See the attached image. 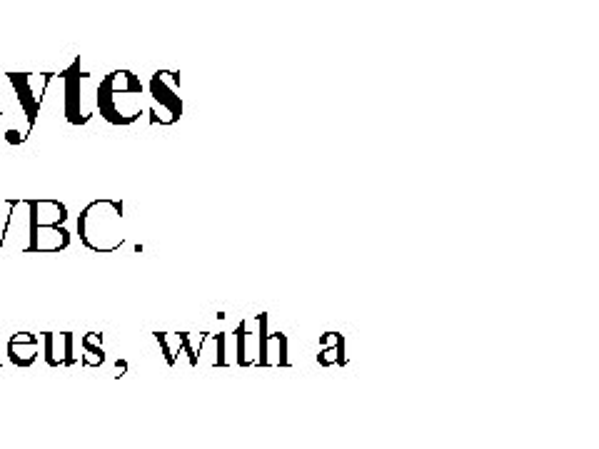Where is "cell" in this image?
I'll return each instance as SVG.
<instances>
[{
  "label": "cell",
  "mask_w": 599,
  "mask_h": 449,
  "mask_svg": "<svg viewBox=\"0 0 599 449\" xmlns=\"http://www.w3.org/2000/svg\"><path fill=\"white\" fill-rule=\"evenodd\" d=\"M38 345L40 340L33 335V332H18L8 340V347H5V355L10 357V362L18 367H30L35 360H38Z\"/></svg>",
  "instance_id": "7"
},
{
  "label": "cell",
  "mask_w": 599,
  "mask_h": 449,
  "mask_svg": "<svg viewBox=\"0 0 599 449\" xmlns=\"http://www.w3.org/2000/svg\"><path fill=\"white\" fill-rule=\"evenodd\" d=\"M0 118H3V115H0Z\"/></svg>",
  "instance_id": "10"
},
{
  "label": "cell",
  "mask_w": 599,
  "mask_h": 449,
  "mask_svg": "<svg viewBox=\"0 0 599 449\" xmlns=\"http://www.w3.org/2000/svg\"><path fill=\"white\" fill-rule=\"evenodd\" d=\"M178 73H168V70H158L150 80V93H153L155 105L160 103L163 108V115H160V123L170 125L180 118L183 113V103H180L178 95Z\"/></svg>",
  "instance_id": "4"
},
{
  "label": "cell",
  "mask_w": 599,
  "mask_h": 449,
  "mask_svg": "<svg viewBox=\"0 0 599 449\" xmlns=\"http://www.w3.org/2000/svg\"><path fill=\"white\" fill-rule=\"evenodd\" d=\"M123 220V203L115 200H93L78 218V235L88 250L115 252L123 245L118 223Z\"/></svg>",
  "instance_id": "1"
},
{
  "label": "cell",
  "mask_w": 599,
  "mask_h": 449,
  "mask_svg": "<svg viewBox=\"0 0 599 449\" xmlns=\"http://www.w3.org/2000/svg\"><path fill=\"white\" fill-rule=\"evenodd\" d=\"M8 80L15 88V93H18L20 108H23L25 118H28V125L33 128L35 120H38L40 105H43V95H38L33 90V78H30V73H8Z\"/></svg>",
  "instance_id": "6"
},
{
  "label": "cell",
  "mask_w": 599,
  "mask_h": 449,
  "mask_svg": "<svg viewBox=\"0 0 599 449\" xmlns=\"http://www.w3.org/2000/svg\"><path fill=\"white\" fill-rule=\"evenodd\" d=\"M5 140H8V143H23L25 135H20L18 130H8V133H5Z\"/></svg>",
  "instance_id": "9"
},
{
  "label": "cell",
  "mask_w": 599,
  "mask_h": 449,
  "mask_svg": "<svg viewBox=\"0 0 599 449\" xmlns=\"http://www.w3.org/2000/svg\"><path fill=\"white\" fill-rule=\"evenodd\" d=\"M30 208V242L25 252H43L45 237H55L60 250L70 245V232L65 230V220H68V210L65 205H55L53 215H45L43 203L40 200H28Z\"/></svg>",
  "instance_id": "2"
},
{
  "label": "cell",
  "mask_w": 599,
  "mask_h": 449,
  "mask_svg": "<svg viewBox=\"0 0 599 449\" xmlns=\"http://www.w3.org/2000/svg\"><path fill=\"white\" fill-rule=\"evenodd\" d=\"M65 78V118L70 125H85L90 120V113L83 110V88L80 83L88 80L90 75L80 70V60H75L63 73Z\"/></svg>",
  "instance_id": "5"
},
{
  "label": "cell",
  "mask_w": 599,
  "mask_h": 449,
  "mask_svg": "<svg viewBox=\"0 0 599 449\" xmlns=\"http://www.w3.org/2000/svg\"><path fill=\"white\" fill-rule=\"evenodd\" d=\"M118 95H143V83L130 70H113L98 88L100 115L113 125H130V120L120 113Z\"/></svg>",
  "instance_id": "3"
},
{
  "label": "cell",
  "mask_w": 599,
  "mask_h": 449,
  "mask_svg": "<svg viewBox=\"0 0 599 449\" xmlns=\"http://www.w3.org/2000/svg\"><path fill=\"white\" fill-rule=\"evenodd\" d=\"M43 342H45V362H48L50 367L73 365L75 362L73 332H63V350L58 347V337H55V332H45Z\"/></svg>",
  "instance_id": "8"
}]
</instances>
